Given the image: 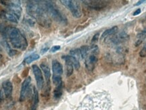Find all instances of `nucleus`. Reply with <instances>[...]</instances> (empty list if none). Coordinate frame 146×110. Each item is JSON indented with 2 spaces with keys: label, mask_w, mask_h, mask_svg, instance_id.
<instances>
[{
  "label": "nucleus",
  "mask_w": 146,
  "mask_h": 110,
  "mask_svg": "<svg viewBox=\"0 0 146 110\" xmlns=\"http://www.w3.org/2000/svg\"><path fill=\"white\" fill-rule=\"evenodd\" d=\"M31 82V78L30 76L27 77L24 80L21 86V90L20 92V101H23L27 98V95H28L29 91V87H30Z\"/></svg>",
  "instance_id": "8"
},
{
  "label": "nucleus",
  "mask_w": 146,
  "mask_h": 110,
  "mask_svg": "<svg viewBox=\"0 0 146 110\" xmlns=\"http://www.w3.org/2000/svg\"><path fill=\"white\" fill-rule=\"evenodd\" d=\"M45 6L47 14L56 22L61 25H66L68 24V20L64 14L53 3L52 1H44Z\"/></svg>",
  "instance_id": "3"
},
{
  "label": "nucleus",
  "mask_w": 146,
  "mask_h": 110,
  "mask_svg": "<svg viewBox=\"0 0 146 110\" xmlns=\"http://www.w3.org/2000/svg\"><path fill=\"white\" fill-rule=\"evenodd\" d=\"M1 58V54H0V58Z\"/></svg>",
  "instance_id": "31"
},
{
  "label": "nucleus",
  "mask_w": 146,
  "mask_h": 110,
  "mask_svg": "<svg viewBox=\"0 0 146 110\" xmlns=\"http://www.w3.org/2000/svg\"><path fill=\"white\" fill-rule=\"evenodd\" d=\"M62 58L63 60H65V61L70 62L76 70H78L80 68L79 61H78L77 59H76L75 58H74V57L71 56H63Z\"/></svg>",
  "instance_id": "13"
},
{
  "label": "nucleus",
  "mask_w": 146,
  "mask_h": 110,
  "mask_svg": "<svg viewBox=\"0 0 146 110\" xmlns=\"http://www.w3.org/2000/svg\"><path fill=\"white\" fill-rule=\"evenodd\" d=\"M145 38H146V28H144L143 30L139 32V33L137 34V41L135 42V45L136 47L140 45L142 42H143Z\"/></svg>",
  "instance_id": "15"
},
{
  "label": "nucleus",
  "mask_w": 146,
  "mask_h": 110,
  "mask_svg": "<svg viewBox=\"0 0 146 110\" xmlns=\"http://www.w3.org/2000/svg\"><path fill=\"white\" fill-rule=\"evenodd\" d=\"M39 58L40 57L38 54H32L31 55V56H29L28 57H27V58H25V63L27 64H31L33 62L39 60Z\"/></svg>",
  "instance_id": "20"
},
{
  "label": "nucleus",
  "mask_w": 146,
  "mask_h": 110,
  "mask_svg": "<svg viewBox=\"0 0 146 110\" xmlns=\"http://www.w3.org/2000/svg\"><path fill=\"white\" fill-rule=\"evenodd\" d=\"M99 54V49L97 45H92L89 47V53L85 58V66L89 71H93L98 62V55Z\"/></svg>",
  "instance_id": "4"
},
{
  "label": "nucleus",
  "mask_w": 146,
  "mask_h": 110,
  "mask_svg": "<svg viewBox=\"0 0 146 110\" xmlns=\"http://www.w3.org/2000/svg\"><path fill=\"white\" fill-rule=\"evenodd\" d=\"M99 33H97L94 36V37L92 38V43H95L97 41H98V38H99Z\"/></svg>",
  "instance_id": "27"
},
{
  "label": "nucleus",
  "mask_w": 146,
  "mask_h": 110,
  "mask_svg": "<svg viewBox=\"0 0 146 110\" xmlns=\"http://www.w3.org/2000/svg\"><path fill=\"white\" fill-rule=\"evenodd\" d=\"M89 47L87 46V45H83L80 48V51H81V58L82 59H85L87 54L89 53Z\"/></svg>",
  "instance_id": "22"
},
{
  "label": "nucleus",
  "mask_w": 146,
  "mask_h": 110,
  "mask_svg": "<svg viewBox=\"0 0 146 110\" xmlns=\"http://www.w3.org/2000/svg\"><path fill=\"white\" fill-rule=\"evenodd\" d=\"M39 103V95L35 87H33V107L32 110H36V106Z\"/></svg>",
  "instance_id": "17"
},
{
  "label": "nucleus",
  "mask_w": 146,
  "mask_h": 110,
  "mask_svg": "<svg viewBox=\"0 0 146 110\" xmlns=\"http://www.w3.org/2000/svg\"><path fill=\"white\" fill-rule=\"evenodd\" d=\"M2 89L3 94L7 99L11 98L13 91V85L10 80H5L2 83Z\"/></svg>",
  "instance_id": "10"
},
{
  "label": "nucleus",
  "mask_w": 146,
  "mask_h": 110,
  "mask_svg": "<svg viewBox=\"0 0 146 110\" xmlns=\"http://www.w3.org/2000/svg\"><path fill=\"white\" fill-rule=\"evenodd\" d=\"M118 28L117 27H112V28L108 29V30L103 32V34H102V35L101 36V39H104V38H107L108 36L116 34V32H118Z\"/></svg>",
  "instance_id": "16"
},
{
  "label": "nucleus",
  "mask_w": 146,
  "mask_h": 110,
  "mask_svg": "<svg viewBox=\"0 0 146 110\" xmlns=\"http://www.w3.org/2000/svg\"><path fill=\"white\" fill-rule=\"evenodd\" d=\"M4 17L5 18V19L8 20V21H10L14 23H18L20 19V18H18L17 16L15 15L14 13L11 12L10 11H8V12H5L4 13Z\"/></svg>",
  "instance_id": "14"
},
{
  "label": "nucleus",
  "mask_w": 146,
  "mask_h": 110,
  "mask_svg": "<svg viewBox=\"0 0 146 110\" xmlns=\"http://www.w3.org/2000/svg\"><path fill=\"white\" fill-rule=\"evenodd\" d=\"M70 56L74 57L76 59H77L78 61H79L80 59H82L81 58V51H80V49H72V50L70 51Z\"/></svg>",
  "instance_id": "21"
},
{
  "label": "nucleus",
  "mask_w": 146,
  "mask_h": 110,
  "mask_svg": "<svg viewBox=\"0 0 146 110\" xmlns=\"http://www.w3.org/2000/svg\"><path fill=\"white\" fill-rule=\"evenodd\" d=\"M29 72V68L25 69V70H24L23 72V74H22V77H23V78H26L27 75H28Z\"/></svg>",
  "instance_id": "26"
},
{
  "label": "nucleus",
  "mask_w": 146,
  "mask_h": 110,
  "mask_svg": "<svg viewBox=\"0 0 146 110\" xmlns=\"http://www.w3.org/2000/svg\"><path fill=\"white\" fill-rule=\"evenodd\" d=\"M53 82H54V85L56 87L62 85V77L60 76H56V75H53Z\"/></svg>",
  "instance_id": "23"
},
{
  "label": "nucleus",
  "mask_w": 146,
  "mask_h": 110,
  "mask_svg": "<svg viewBox=\"0 0 146 110\" xmlns=\"http://www.w3.org/2000/svg\"><path fill=\"white\" fill-rule=\"evenodd\" d=\"M32 70L35 75V78L38 89H41L43 87V84H44V79H43L42 71L40 69V68L38 67L36 65H33Z\"/></svg>",
  "instance_id": "7"
},
{
  "label": "nucleus",
  "mask_w": 146,
  "mask_h": 110,
  "mask_svg": "<svg viewBox=\"0 0 146 110\" xmlns=\"http://www.w3.org/2000/svg\"><path fill=\"white\" fill-rule=\"evenodd\" d=\"M66 62V76L69 77L72 74L73 70H74V66L72 64L68 61Z\"/></svg>",
  "instance_id": "19"
},
{
  "label": "nucleus",
  "mask_w": 146,
  "mask_h": 110,
  "mask_svg": "<svg viewBox=\"0 0 146 110\" xmlns=\"http://www.w3.org/2000/svg\"><path fill=\"white\" fill-rule=\"evenodd\" d=\"M108 39H109L108 42L110 45H118L129 40V35L125 32H121L118 34H115L113 35L108 36Z\"/></svg>",
  "instance_id": "6"
},
{
  "label": "nucleus",
  "mask_w": 146,
  "mask_h": 110,
  "mask_svg": "<svg viewBox=\"0 0 146 110\" xmlns=\"http://www.w3.org/2000/svg\"><path fill=\"white\" fill-rule=\"evenodd\" d=\"M62 4L70 10L72 15L76 18H79L82 16V12L81 5L77 1H72V0H61L60 1Z\"/></svg>",
  "instance_id": "5"
},
{
  "label": "nucleus",
  "mask_w": 146,
  "mask_h": 110,
  "mask_svg": "<svg viewBox=\"0 0 146 110\" xmlns=\"http://www.w3.org/2000/svg\"><path fill=\"white\" fill-rule=\"evenodd\" d=\"M144 2H146V1H145V0H142V1H138V2L136 3V4H135V5H139L141 4V3H144Z\"/></svg>",
  "instance_id": "30"
},
{
  "label": "nucleus",
  "mask_w": 146,
  "mask_h": 110,
  "mask_svg": "<svg viewBox=\"0 0 146 110\" xmlns=\"http://www.w3.org/2000/svg\"><path fill=\"white\" fill-rule=\"evenodd\" d=\"M140 13H141V9H137L135 12L133 13V15L134 16H136V15H138V14H139Z\"/></svg>",
  "instance_id": "29"
},
{
  "label": "nucleus",
  "mask_w": 146,
  "mask_h": 110,
  "mask_svg": "<svg viewBox=\"0 0 146 110\" xmlns=\"http://www.w3.org/2000/svg\"><path fill=\"white\" fill-rule=\"evenodd\" d=\"M48 49H49V47L48 46L43 47V48L41 49V54H45V52H47V51H48Z\"/></svg>",
  "instance_id": "28"
},
{
  "label": "nucleus",
  "mask_w": 146,
  "mask_h": 110,
  "mask_svg": "<svg viewBox=\"0 0 146 110\" xmlns=\"http://www.w3.org/2000/svg\"><path fill=\"white\" fill-rule=\"evenodd\" d=\"M60 49V45H55V46H53L52 47V48L51 49L50 51L52 53H54V52H56V51H57L59 50Z\"/></svg>",
  "instance_id": "25"
},
{
  "label": "nucleus",
  "mask_w": 146,
  "mask_h": 110,
  "mask_svg": "<svg viewBox=\"0 0 146 110\" xmlns=\"http://www.w3.org/2000/svg\"><path fill=\"white\" fill-rule=\"evenodd\" d=\"M62 88L63 85H59L58 87H56L54 91V97L56 99H58L60 98V97L62 95Z\"/></svg>",
  "instance_id": "18"
},
{
  "label": "nucleus",
  "mask_w": 146,
  "mask_h": 110,
  "mask_svg": "<svg viewBox=\"0 0 146 110\" xmlns=\"http://www.w3.org/2000/svg\"><path fill=\"white\" fill-rule=\"evenodd\" d=\"M40 67H41L43 72L44 73L45 79H46V81H47V84L49 85H50V79L51 77V72H50V68H49L48 65L45 63L41 64Z\"/></svg>",
  "instance_id": "12"
},
{
  "label": "nucleus",
  "mask_w": 146,
  "mask_h": 110,
  "mask_svg": "<svg viewBox=\"0 0 146 110\" xmlns=\"http://www.w3.org/2000/svg\"><path fill=\"white\" fill-rule=\"evenodd\" d=\"M139 56H141V58H145L146 56V43L144 44L143 48L141 49V51H140Z\"/></svg>",
  "instance_id": "24"
},
{
  "label": "nucleus",
  "mask_w": 146,
  "mask_h": 110,
  "mask_svg": "<svg viewBox=\"0 0 146 110\" xmlns=\"http://www.w3.org/2000/svg\"><path fill=\"white\" fill-rule=\"evenodd\" d=\"M89 8L94 10H100L106 8L108 2L106 1H83Z\"/></svg>",
  "instance_id": "9"
},
{
  "label": "nucleus",
  "mask_w": 146,
  "mask_h": 110,
  "mask_svg": "<svg viewBox=\"0 0 146 110\" xmlns=\"http://www.w3.org/2000/svg\"><path fill=\"white\" fill-rule=\"evenodd\" d=\"M5 35L8 38L12 46L14 48L25 50L28 47L27 38L19 29L13 27H8L4 30Z\"/></svg>",
  "instance_id": "2"
},
{
  "label": "nucleus",
  "mask_w": 146,
  "mask_h": 110,
  "mask_svg": "<svg viewBox=\"0 0 146 110\" xmlns=\"http://www.w3.org/2000/svg\"><path fill=\"white\" fill-rule=\"evenodd\" d=\"M52 70L54 75L56 76H60L63 74V67L62 65L57 60H54L52 62Z\"/></svg>",
  "instance_id": "11"
},
{
  "label": "nucleus",
  "mask_w": 146,
  "mask_h": 110,
  "mask_svg": "<svg viewBox=\"0 0 146 110\" xmlns=\"http://www.w3.org/2000/svg\"><path fill=\"white\" fill-rule=\"evenodd\" d=\"M41 2V1H29L27 5V13L35 19H36L40 25L49 27L51 25V21L47 16L45 2Z\"/></svg>",
  "instance_id": "1"
}]
</instances>
